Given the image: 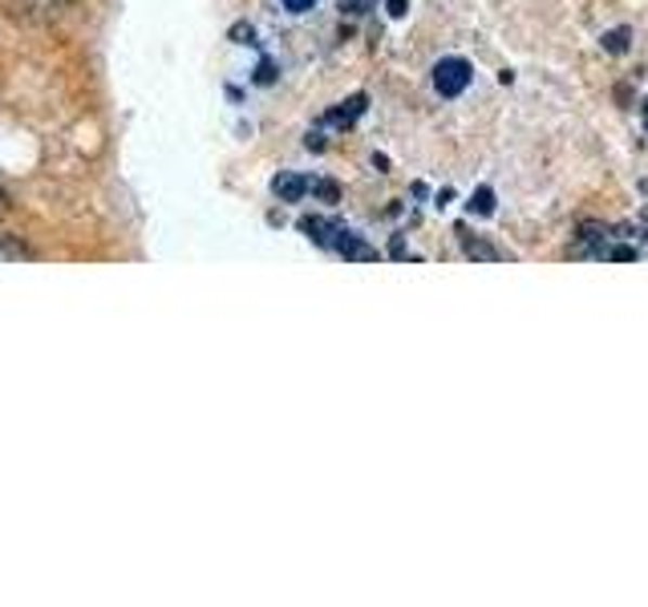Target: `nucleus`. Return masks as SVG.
I'll return each instance as SVG.
<instances>
[{
	"label": "nucleus",
	"mask_w": 648,
	"mask_h": 607,
	"mask_svg": "<svg viewBox=\"0 0 648 607\" xmlns=\"http://www.w3.org/2000/svg\"><path fill=\"white\" fill-rule=\"evenodd\" d=\"M470 61L463 57H442L433 65V90L442 93V98H458V93L470 86Z\"/></svg>",
	"instance_id": "f257e3e1"
},
{
	"label": "nucleus",
	"mask_w": 648,
	"mask_h": 607,
	"mask_svg": "<svg viewBox=\"0 0 648 607\" xmlns=\"http://www.w3.org/2000/svg\"><path fill=\"white\" fill-rule=\"evenodd\" d=\"M300 231H304L312 243H321V247H337V240L345 235V223H337V219H321V215H309V219H300Z\"/></svg>",
	"instance_id": "f03ea898"
},
{
	"label": "nucleus",
	"mask_w": 648,
	"mask_h": 607,
	"mask_svg": "<svg viewBox=\"0 0 648 607\" xmlns=\"http://www.w3.org/2000/svg\"><path fill=\"white\" fill-rule=\"evenodd\" d=\"M312 179H304V175H293V170H284L276 182H272V191H276L280 203H300V198L309 195Z\"/></svg>",
	"instance_id": "7ed1b4c3"
},
{
	"label": "nucleus",
	"mask_w": 648,
	"mask_h": 607,
	"mask_svg": "<svg viewBox=\"0 0 648 607\" xmlns=\"http://www.w3.org/2000/svg\"><path fill=\"white\" fill-rule=\"evenodd\" d=\"M333 251H340L345 259H361V263H373V259H377V247H370L365 240H357L349 228H345V235L337 240V247H333Z\"/></svg>",
	"instance_id": "20e7f679"
},
{
	"label": "nucleus",
	"mask_w": 648,
	"mask_h": 607,
	"mask_svg": "<svg viewBox=\"0 0 648 607\" xmlns=\"http://www.w3.org/2000/svg\"><path fill=\"white\" fill-rule=\"evenodd\" d=\"M361 114H365V98H349V102H345L340 109L324 114V121H328V126H349V121L361 118Z\"/></svg>",
	"instance_id": "39448f33"
},
{
	"label": "nucleus",
	"mask_w": 648,
	"mask_h": 607,
	"mask_svg": "<svg viewBox=\"0 0 648 607\" xmlns=\"http://www.w3.org/2000/svg\"><path fill=\"white\" fill-rule=\"evenodd\" d=\"M16 259H33V251L13 235H0V263H16Z\"/></svg>",
	"instance_id": "423d86ee"
},
{
	"label": "nucleus",
	"mask_w": 648,
	"mask_h": 607,
	"mask_svg": "<svg viewBox=\"0 0 648 607\" xmlns=\"http://www.w3.org/2000/svg\"><path fill=\"white\" fill-rule=\"evenodd\" d=\"M458 235H463V243H466V256H470V259H498V251H494L491 243L475 240V235H466V231H458Z\"/></svg>",
	"instance_id": "0eeeda50"
},
{
	"label": "nucleus",
	"mask_w": 648,
	"mask_h": 607,
	"mask_svg": "<svg viewBox=\"0 0 648 607\" xmlns=\"http://www.w3.org/2000/svg\"><path fill=\"white\" fill-rule=\"evenodd\" d=\"M628 37H633L628 29L604 33V49H608V53H628Z\"/></svg>",
	"instance_id": "6e6552de"
},
{
	"label": "nucleus",
	"mask_w": 648,
	"mask_h": 607,
	"mask_svg": "<svg viewBox=\"0 0 648 607\" xmlns=\"http://www.w3.org/2000/svg\"><path fill=\"white\" fill-rule=\"evenodd\" d=\"M470 211H475V215H491L494 211V191H487V186H482V191H475V198H470Z\"/></svg>",
	"instance_id": "1a4fd4ad"
},
{
	"label": "nucleus",
	"mask_w": 648,
	"mask_h": 607,
	"mask_svg": "<svg viewBox=\"0 0 648 607\" xmlns=\"http://www.w3.org/2000/svg\"><path fill=\"white\" fill-rule=\"evenodd\" d=\"M309 191H316V195H321L324 203H337V198H340V186H337V182H312Z\"/></svg>",
	"instance_id": "9d476101"
},
{
	"label": "nucleus",
	"mask_w": 648,
	"mask_h": 607,
	"mask_svg": "<svg viewBox=\"0 0 648 607\" xmlns=\"http://www.w3.org/2000/svg\"><path fill=\"white\" fill-rule=\"evenodd\" d=\"M280 4H284V9H288V13H296V16H300V13H309V9H312V4H316V0H280Z\"/></svg>",
	"instance_id": "9b49d317"
},
{
	"label": "nucleus",
	"mask_w": 648,
	"mask_h": 607,
	"mask_svg": "<svg viewBox=\"0 0 648 607\" xmlns=\"http://www.w3.org/2000/svg\"><path fill=\"white\" fill-rule=\"evenodd\" d=\"M272 77H276V69H272V61H263V65H260V74H256V81H260V86H268Z\"/></svg>",
	"instance_id": "f8f14e48"
},
{
	"label": "nucleus",
	"mask_w": 648,
	"mask_h": 607,
	"mask_svg": "<svg viewBox=\"0 0 648 607\" xmlns=\"http://www.w3.org/2000/svg\"><path fill=\"white\" fill-rule=\"evenodd\" d=\"M345 13H365V0H340Z\"/></svg>",
	"instance_id": "ddd939ff"
},
{
	"label": "nucleus",
	"mask_w": 648,
	"mask_h": 607,
	"mask_svg": "<svg viewBox=\"0 0 648 607\" xmlns=\"http://www.w3.org/2000/svg\"><path fill=\"white\" fill-rule=\"evenodd\" d=\"M389 16H405V0H389Z\"/></svg>",
	"instance_id": "4468645a"
},
{
	"label": "nucleus",
	"mask_w": 648,
	"mask_h": 607,
	"mask_svg": "<svg viewBox=\"0 0 648 607\" xmlns=\"http://www.w3.org/2000/svg\"><path fill=\"white\" fill-rule=\"evenodd\" d=\"M9 211V195H4V191H0V215Z\"/></svg>",
	"instance_id": "2eb2a0df"
},
{
	"label": "nucleus",
	"mask_w": 648,
	"mask_h": 607,
	"mask_svg": "<svg viewBox=\"0 0 648 607\" xmlns=\"http://www.w3.org/2000/svg\"><path fill=\"white\" fill-rule=\"evenodd\" d=\"M645 121H648V114H645Z\"/></svg>",
	"instance_id": "dca6fc26"
}]
</instances>
